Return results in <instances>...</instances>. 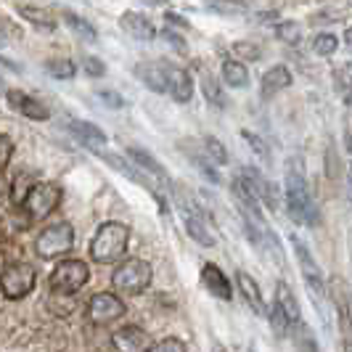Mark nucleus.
<instances>
[{
  "label": "nucleus",
  "instance_id": "obj_1",
  "mask_svg": "<svg viewBox=\"0 0 352 352\" xmlns=\"http://www.w3.org/2000/svg\"><path fill=\"white\" fill-rule=\"evenodd\" d=\"M286 210L297 226H307V228L320 226V212H318L316 199L310 194V186L302 175L300 164H292L286 173Z\"/></svg>",
  "mask_w": 352,
  "mask_h": 352
},
{
  "label": "nucleus",
  "instance_id": "obj_2",
  "mask_svg": "<svg viewBox=\"0 0 352 352\" xmlns=\"http://www.w3.org/2000/svg\"><path fill=\"white\" fill-rule=\"evenodd\" d=\"M127 241H130V226L109 220V223H104L101 228L96 230V236L90 241V260L96 265L117 263L124 254V249H127Z\"/></svg>",
  "mask_w": 352,
  "mask_h": 352
},
{
  "label": "nucleus",
  "instance_id": "obj_3",
  "mask_svg": "<svg viewBox=\"0 0 352 352\" xmlns=\"http://www.w3.org/2000/svg\"><path fill=\"white\" fill-rule=\"evenodd\" d=\"M267 318L273 323V331L278 336H289L292 326L302 320V310L300 302L294 297V292L289 289V283L281 281L276 286V297H273V305L267 307Z\"/></svg>",
  "mask_w": 352,
  "mask_h": 352
},
{
  "label": "nucleus",
  "instance_id": "obj_4",
  "mask_svg": "<svg viewBox=\"0 0 352 352\" xmlns=\"http://www.w3.org/2000/svg\"><path fill=\"white\" fill-rule=\"evenodd\" d=\"M154 278V270H151V265L141 260V257H130V260H124L114 267V273H111V286L117 289V292H122V294H130V297H135V294H141L148 289V283Z\"/></svg>",
  "mask_w": 352,
  "mask_h": 352
},
{
  "label": "nucleus",
  "instance_id": "obj_5",
  "mask_svg": "<svg viewBox=\"0 0 352 352\" xmlns=\"http://www.w3.org/2000/svg\"><path fill=\"white\" fill-rule=\"evenodd\" d=\"M37 273L32 265L27 263H11L0 270V292L3 297L11 302L24 300L32 289H35Z\"/></svg>",
  "mask_w": 352,
  "mask_h": 352
},
{
  "label": "nucleus",
  "instance_id": "obj_6",
  "mask_svg": "<svg viewBox=\"0 0 352 352\" xmlns=\"http://www.w3.org/2000/svg\"><path fill=\"white\" fill-rule=\"evenodd\" d=\"M90 278V267L88 263L82 260H74V257H67L61 263H56L51 273V289L56 294H77Z\"/></svg>",
  "mask_w": 352,
  "mask_h": 352
},
{
  "label": "nucleus",
  "instance_id": "obj_7",
  "mask_svg": "<svg viewBox=\"0 0 352 352\" xmlns=\"http://www.w3.org/2000/svg\"><path fill=\"white\" fill-rule=\"evenodd\" d=\"M177 207H180V214H183V226H186L188 236L194 239L196 244L214 247L217 244V233L212 228L210 214L201 210L196 201H191V199H177Z\"/></svg>",
  "mask_w": 352,
  "mask_h": 352
},
{
  "label": "nucleus",
  "instance_id": "obj_8",
  "mask_svg": "<svg viewBox=\"0 0 352 352\" xmlns=\"http://www.w3.org/2000/svg\"><path fill=\"white\" fill-rule=\"evenodd\" d=\"M72 247H74V228H72L69 223H53L48 228H43L35 241L37 257H43V260L61 257Z\"/></svg>",
  "mask_w": 352,
  "mask_h": 352
},
{
  "label": "nucleus",
  "instance_id": "obj_9",
  "mask_svg": "<svg viewBox=\"0 0 352 352\" xmlns=\"http://www.w3.org/2000/svg\"><path fill=\"white\" fill-rule=\"evenodd\" d=\"M58 204H61V188L56 183H35L30 188L27 199H24L21 210L27 212L35 223V220H45Z\"/></svg>",
  "mask_w": 352,
  "mask_h": 352
},
{
  "label": "nucleus",
  "instance_id": "obj_10",
  "mask_svg": "<svg viewBox=\"0 0 352 352\" xmlns=\"http://www.w3.org/2000/svg\"><path fill=\"white\" fill-rule=\"evenodd\" d=\"M289 241H292V249H294V257H297V263H300L302 278L307 281V286H310V292L316 294L318 300H323V297H326V276H323L320 265L316 263V257H313V252H310V247H307V244L302 241L300 236H292Z\"/></svg>",
  "mask_w": 352,
  "mask_h": 352
},
{
  "label": "nucleus",
  "instance_id": "obj_11",
  "mask_svg": "<svg viewBox=\"0 0 352 352\" xmlns=\"http://www.w3.org/2000/svg\"><path fill=\"white\" fill-rule=\"evenodd\" d=\"M127 313L124 302L111 292H98L88 300V320L93 326H109Z\"/></svg>",
  "mask_w": 352,
  "mask_h": 352
},
{
  "label": "nucleus",
  "instance_id": "obj_12",
  "mask_svg": "<svg viewBox=\"0 0 352 352\" xmlns=\"http://www.w3.org/2000/svg\"><path fill=\"white\" fill-rule=\"evenodd\" d=\"M111 344L117 352H148L154 347V336L138 326H124L111 334Z\"/></svg>",
  "mask_w": 352,
  "mask_h": 352
},
{
  "label": "nucleus",
  "instance_id": "obj_13",
  "mask_svg": "<svg viewBox=\"0 0 352 352\" xmlns=\"http://www.w3.org/2000/svg\"><path fill=\"white\" fill-rule=\"evenodd\" d=\"M6 98H8L11 109H14V111H19L21 117H27V120H35V122H45V120L51 117L48 106L40 104L37 98L27 96V93H21V90H8V93H6Z\"/></svg>",
  "mask_w": 352,
  "mask_h": 352
},
{
  "label": "nucleus",
  "instance_id": "obj_14",
  "mask_svg": "<svg viewBox=\"0 0 352 352\" xmlns=\"http://www.w3.org/2000/svg\"><path fill=\"white\" fill-rule=\"evenodd\" d=\"M133 74L143 85L154 93H167L170 90V77H167V64H154V61H141L135 64Z\"/></svg>",
  "mask_w": 352,
  "mask_h": 352
},
{
  "label": "nucleus",
  "instance_id": "obj_15",
  "mask_svg": "<svg viewBox=\"0 0 352 352\" xmlns=\"http://www.w3.org/2000/svg\"><path fill=\"white\" fill-rule=\"evenodd\" d=\"M127 159H133L143 173H148V175L157 177V183L167 186V188H173V180H170V173L164 170V164H162L154 154H148L146 148H141V146H130V148H127Z\"/></svg>",
  "mask_w": 352,
  "mask_h": 352
},
{
  "label": "nucleus",
  "instance_id": "obj_16",
  "mask_svg": "<svg viewBox=\"0 0 352 352\" xmlns=\"http://www.w3.org/2000/svg\"><path fill=\"white\" fill-rule=\"evenodd\" d=\"M201 283H204V289L210 292L212 297H217V300L230 302V297H233V286L226 278V273L214 263H207L201 267Z\"/></svg>",
  "mask_w": 352,
  "mask_h": 352
},
{
  "label": "nucleus",
  "instance_id": "obj_17",
  "mask_svg": "<svg viewBox=\"0 0 352 352\" xmlns=\"http://www.w3.org/2000/svg\"><path fill=\"white\" fill-rule=\"evenodd\" d=\"M292 82H294L292 69H289L286 64H276V67H270V69L263 74V80H260V96H263V98H273V96H278L281 90L289 88Z\"/></svg>",
  "mask_w": 352,
  "mask_h": 352
},
{
  "label": "nucleus",
  "instance_id": "obj_18",
  "mask_svg": "<svg viewBox=\"0 0 352 352\" xmlns=\"http://www.w3.org/2000/svg\"><path fill=\"white\" fill-rule=\"evenodd\" d=\"M236 283H239V292H241L244 302L249 305V310H252L254 316H267V305H265L260 283L254 281L249 273H244V270H239V273H236Z\"/></svg>",
  "mask_w": 352,
  "mask_h": 352
},
{
  "label": "nucleus",
  "instance_id": "obj_19",
  "mask_svg": "<svg viewBox=\"0 0 352 352\" xmlns=\"http://www.w3.org/2000/svg\"><path fill=\"white\" fill-rule=\"evenodd\" d=\"M120 27H122L130 37L143 40V43H148V40H154V37L159 35L157 27H154V21L146 19L143 14H138V11H124L122 16H120Z\"/></svg>",
  "mask_w": 352,
  "mask_h": 352
},
{
  "label": "nucleus",
  "instance_id": "obj_20",
  "mask_svg": "<svg viewBox=\"0 0 352 352\" xmlns=\"http://www.w3.org/2000/svg\"><path fill=\"white\" fill-rule=\"evenodd\" d=\"M241 177L249 183V188L257 194V199L263 201V204H267L270 210H276L278 207V196H276V188L270 186V180H265V175L257 170V167H244L241 170Z\"/></svg>",
  "mask_w": 352,
  "mask_h": 352
},
{
  "label": "nucleus",
  "instance_id": "obj_21",
  "mask_svg": "<svg viewBox=\"0 0 352 352\" xmlns=\"http://www.w3.org/2000/svg\"><path fill=\"white\" fill-rule=\"evenodd\" d=\"M67 127H69V133L77 138V141H82L85 146H88L90 151H96V148H104L106 146V133L98 127V124L93 122H85V120H69L67 122Z\"/></svg>",
  "mask_w": 352,
  "mask_h": 352
},
{
  "label": "nucleus",
  "instance_id": "obj_22",
  "mask_svg": "<svg viewBox=\"0 0 352 352\" xmlns=\"http://www.w3.org/2000/svg\"><path fill=\"white\" fill-rule=\"evenodd\" d=\"M167 77H170V96L177 104H188L194 98V80L191 74L180 67H167Z\"/></svg>",
  "mask_w": 352,
  "mask_h": 352
},
{
  "label": "nucleus",
  "instance_id": "obj_23",
  "mask_svg": "<svg viewBox=\"0 0 352 352\" xmlns=\"http://www.w3.org/2000/svg\"><path fill=\"white\" fill-rule=\"evenodd\" d=\"M19 16L24 19V21H30L32 27L37 30H43V32H53L56 30V16H53V11L48 8H40V6H24V3H19L16 6Z\"/></svg>",
  "mask_w": 352,
  "mask_h": 352
},
{
  "label": "nucleus",
  "instance_id": "obj_24",
  "mask_svg": "<svg viewBox=\"0 0 352 352\" xmlns=\"http://www.w3.org/2000/svg\"><path fill=\"white\" fill-rule=\"evenodd\" d=\"M61 19H64V24H67L80 40H85V43H96V40H98L96 27H93L85 16H80V14H74V11H69V8H64V11H61Z\"/></svg>",
  "mask_w": 352,
  "mask_h": 352
},
{
  "label": "nucleus",
  "instance_id": "obj_25",
  "mask_svg": "<svg viewBox=\"0 0 352 352\" xmlns=\"http://www.w3.org/2000/svg\"><path fill=\"white\" fill-rule=\"evenodd\" d=\"M223 80L228 88H247L249 85V69L244 61L239 58H226L223 61Z\"/></svg>",
  "mask_w": 352,
  "mask_h": 352
},
{
  "label": "nucleus",
  "instance_id": "obj_26",
  "mask_svg": "<svg viewBox=\"0 0 352 352\" xmlns=\"http://www.w3.org/2000/svg\"><path fill=\"white\" fill-rule=\"evenodd\" d=\"M201 93H204V98H207L214 109H226V106H228L226 90H223V85L212 77L210 72H201Z\"/></svg>",
  "mask_w": 352,
  "mask_h": 352
},
{
  "label": "nucleus",
  "instance_id": "obj_27",
  "mask_svg": "<svg viewBox=\"0 0 352 352\" xmlns=\"http://www.w3.org/2000/svg\"><path fill=\"white\" fill-rule=\"evenodd\" d=\"M289 336H292V342L300 347V352H318V339H316V334H313V329H310L305 320L294 323Z\"/></svg>",
  "mask_w": 352,
  "mask_h": 352
},
{
  "label": "nucleus",
  "instance_id": "obj_28",
  "mask_svg": "<svg viewBox=\"0 0 352 352\" xmlns=\"http://www.w3.org/2000/svg\"><path fill=\"white\" fill-rule=\"evenodd\" d=\"M347 8H339V6H326V8H320V11H316V14H310V19H307V24H336V21H344L347 19Z\"/></svg>",
  "mask_w": 352,
  "mask_h": 352
},
{
  "label": "nucleus",
  "instance_id": "obj_29",
  "mask_svg": "<svg viewBox=\"0 0 352 352\" xmlns=\"http://www.w3.org/2000/svg\"><path fill=\"white\" fill-rule=\"evenodd\" d=\"M32 186H35V183H32V177L27 175V173H19V175L14 177L11 191H8L11 201H14V207H21V204H24V199H27V194H30Z\"/></svg>",
  "mask_w": 352,
  "mask_h": 352
},
{
  "label": "nucleus",
  "instance_id": "obj_30",
  "mask_svg": "<svg viewBox=\"0 0 352 352\" xmlns=\"http://www.w3.org/2000/svg\"><path fill=\"white\" fill-rule=\"evenodd\" d=\"M45 72L56 80H72L77 74V67L69 58H51V61H45Z\"/></svg>",
  "mask_w": 352,
  "mask_h": 352
},
{
  "label": "nucleus",
  "instance_id": "obj_31",
  "mask_svg": "<svg viewBox=\"0 0 352 352\" xmlns=\"http://www.w3.org/2000/svg\"><path fill=\"white\" fill-rule=\"evenodd\" d=\"M210 8L212 14H220V16H244L247 14V6L244 3H236V0H210Z\"/></svg>",
  "mask_w": 352,
  "mask_h": 352
},
{
  "label": "nucleus",
  "instance_id": "obj_32",
  "mask_svg": "<svg viewBox=\"0 0 352 352\" xmlns=\"http://www.w3.org/2000/svg\"><path fill=\"white\" fill-rule=\"evenodd\" d=\"M313 51L318 56H323V58H329V56H334L339 51V37L331 35V32H318L313 37Z\"/></svg>",
  "mask_w": 352,
  "mask_h": 352
},
{
  "label": "nucleus",
  "instance_id": "obj_33",
  "mask_svg": "<svg viewBox=\"0 0 352 352\" xmlns=\"http://www.w3.org/2000/svg\"><path fill=\"white\" fill-rule=\"evenodd\" d=\"M276 37L286 45H297L302 40V27L297 21H278L276 24Z\"/></svg>",
  "mask_w": 352,
  "mask_h": 352
},
{
  "label": "nucleus",
  "instance_id": "obj_34",
  "mask_svg": "<svg viewBox=\"0 0 352 352\" xmlns=\"http://www.w3.org/2000/svg\"><path fill=\"white\" fill-rule=\"evenodd\" d=\"M233 53L239 56V61H257L260 56H263V48L257 45V43H252V40H236L233 43Z\"/></svg>",
  "mask_w": 352,
  "mask_h": 352
},
{
  "label": "nucleus",
  "instance_id": "obj_35",
  "mask_svg": "<svg viewBox=\"0 0 352 352\" xmlns=\"http://www.w3.org/2000/svg\"><path fill=\"white\" fill-rule=\"evenodd\" d=\"M201 148H204V154H207L214 164H228V151H226V146L217 141V138H204V141H201Z\"/></svg>",
  "mask_w": 352,
  "mask_h": 352
},
{
  "label": "nucleus",
  "instance_id": "obj_36",
  "mask_svg": "<svg viewBox=\"0 0 352 352\" xmlns=\"http://www.w3.org/2000/svg\"><path fill=\"white\" fill-rule=\"evenodd\" d=\"M148 352H186V342L183 339H175V336H167L162 342H154V347Z\"/></svg>",
  "mask_w": 352,
  "mask_h": 352
},
{
  "label": "nucleus",
  "instance_id": "obj_37",
  "mask_svg": "<svg viewBox=\"0 0 352 352\" xmlns=\"http://www.w3.org/2000/svg\"><path fill=\"white\" fill-rule=\"evenodd\" d=\"M11 157H14V141L6 133H0V173H6Z\"/></svg>",
  "mask_w": 352,
  "mask_h": 352
},
{
  "label": "nucleus",
  "instance_id": "obj_38",
  "mask_svg": "<svg viewBox=\"0 0 352 352\" xmlns=\"http://www.w3.org/2000/svg\"><path fill=\"white\" fill-rule=\"evenodd\" d=\"M96 96H98V101L109 109H124V98L117 93V90H96Z\"/></svg>",
  "mask_w": 352,
  "mask_h": 352
},
{
  "label": "nucleus",
  "instance_id": "obj_39",
  "mask_svg": "<svg viewBox=\"0 0 352 352\" xmlns=\"http://www.w3.org/2000/svg\"><path fill=\"white\" fill-rule=\"evenodd\" d=\"M334 80H336V88H342V90L352 88V61L342 64V67L334 72Z\"/></svg>",
  "mask_w": 352,
  "mask_h": 352
},
{
  "label": "nucleus",
  "instance_id": "obj_40",
  "mask_svg": "<svg viewBox=\"0 0 352 352\" xmlns=\"http://www.w3.org/2000/svg\"><path fill=\"white\" fill-rule=\"evenodd\" d=\"M85 74H88V77H104L106 74L104 61H101L98 56H88V58H85Z\"/></svg>",
  "mask_w": 352,
  "mask_h": 352
},
{
  "label": "nucleus",
  "instance_id": "obj_41",
  "mask_svg": "<svg viewBox=\"0 0 352 352\" xmlns=\"http://www.w3.org/2000/svg\"><path fill=\"white\" fill-rule=\"evenodd\" d=\"M164 19H167V24H170V27H177V30H188V27H191V24H188V19L175 14V11H167Z\"/></svg>",
  "mask_w": 352,
  "mask_h": 352
},
{
  "label": "nucleus",
  "instance_id": "obj_42",
  "mask_svg": "<svg viewBox=\"0 0 352 352\" xmlns=\"http://www.w3.org/2000/svg\"><path fill=\"white\" fill-rule=\"evenodd\" d=\"M162 35L167 37V40H170V45H173V48H177V51H188V48H186V40H183V37L180 35H175V32H173V30H164V32H162Z\"/></svg>",
  "mask_w": 352,
  "mask_h": 352
},
{
  "label": "nucleus",
  "instance_id": "obj_43",
  "mask_svg": "<svg viewBox=\"0 0 352 352\" xmlns=\"http://www.w3.org/2000/svg\"><path fill=\"white\" fill-rule=\"evenodd\" d=\"M244 138H247V141L252 143V146H254V151H257V154H263V157H267V146H265V143L260 141L257 135H252V133H244Z\"/></svg>",
  "mask_w": 352,
  "mask_h": 352
},
{
  "label": "nucleus",
  "instance_id": "obj_44",
  "mask_svg": "<svg viewBox=\"0 0 352 352\" xmlns=\"http://www.w3.org/2000/svg\"><path fill=\"white\" fill-rule=\"evenodd\" d=\"M8 191H11V183H8V180L3 177V173H0V199L8 196Z\"/></svg>",
  "mask_w": 352,
  "mask_h": 352
},
{
  "label": "nucleus",
  "instance_id": "obj_45",
  "mask_svg": "<svg viewBox=\"0 0 352 352\" xmlns=\"http://www.w3.org/2000/svg\"><path fill=\"white\" fill-rule=\"evenodd\" d=\"M265 19H278V11H263V14H257V21H265Z\"/></svg>",
  "mask_w": 352,
  "mask_h": 352
},
{
  "label": "nucleus",
  "instance_id": "obj_46",
  "mask_svg": "<svg viewBox=\"0 0 352 352\" xmlns=\"http://www.w3.org/2000/svg\"><path fill=\"white\" fill-rule=\"evenodd\" d=\"M344 45H347V48L352 51V27L347 30V32H344Z\"/></svg>",
  "mask_w": 352,
  "mask_h": 352
},
{
  "label": "nucleus",
  "instance_id": "obj_47",
  "mask_svg": "<svg viewBox=\"0 0 352 352\" xmlns=\"http://www.w3.org/2000/svg\"><path fill=\"white\" fill-rule=\"evenodd\" d=\"M143 3H146V6H164L167 0H143Z\"/></svg>",
  "mask_w": 352,
  "mask_h": 352
},
{
  "label": "nucleus",
  "instance_id": "obj_48",
  "mask_svg": "<svg viewBox=\"0 0 352 352\" xmlns=\"http://www.w3.org/2000/svg\"><path fill=\"white\" fill-rule=\"evenodd\" d=\"M344 104H347V106H350V109H352V88L347 90V96H344Z\"/></svg>",
  "mask_w": 352,
  "mask_h": 352
},
{
  "label": "nucleus",
  "instance_id": "obj_49",
  "mask_svg": "<svg viewBox=\"0 0 352 352\" xmlns=\"http://www.w3.org/2000/svg\"><path fill=\"white\" fill-rule=\"evenodd\" d=\"M6 93H8V88H6V82L0 80V96H6Z\"/></svg>",
  "mask_w": 352,
  "mask_h": 352
},
{
  "label": "nucleus",
  "instance_id": "obj_50",
  "mask_svg": "<svg viewBox=\"0 0 352 352\" xmlns=\"http://www.w3.org/2000/svg\"><path fill=\"white\" fill-rule=\"evenodd\" d=\"M214 352H226V350H223V347H220V344H217V347H214Z\"/></svg>",
  "mask_w": 352,
  "mask_h": 352
}]
</instances>
